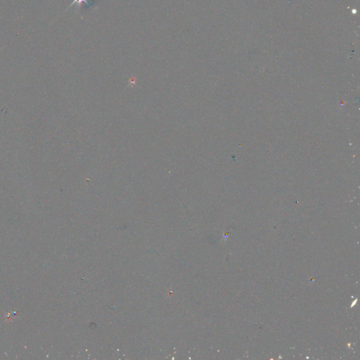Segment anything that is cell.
I'll return each instance as SVG.
<instances>
[{
  "label": "cell",
  "instance_id": "obj_1",
  "mask_svg": "<svg viewBox=\"0 0 360 360\" xmlns=\"http://www.w3.org/2000/svg\"><path fill=\"white\" fill-rule=\"evenodd\" d=\"M83 2H84V3L87 4V7L91 6V5L93 4H94V1H88V0H74V1H73V3H72L70 5L68 8H70V7L73 6V5L75 4H77L78 5V6H80L81 4H82Z\"/></svg>",
  "mask_w": 360,
  "mask_h": 360
}]
</instances>
